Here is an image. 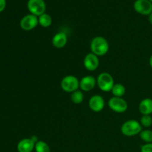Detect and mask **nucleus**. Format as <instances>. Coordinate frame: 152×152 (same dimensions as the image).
Returning <instances> with one entry per match:
<instances>
[{
    "instance_id": "nucleus-1",
    "label": "nucleus",
    "mask_w": 152,
    "mask_h": 152,
    "mask_svg": "<svg viewBox=\"0 0 152 152\" xmlns=\"http://www.w3.org/2000/svg\"><path fill=\"white\" fill-rule=\"evenodd\" d=\"M109 50V44L108 41L102 37H96L91 42V53L96 56H104Z\"/></svg>"
},
{
    "instance_id": "nucleus-2",
    "label": "nucleus",
    "mask_w": 152,
    "mask_h": 152,
    "mask_svg": "<svg viewBox=\"0 0 152 152\" xmlns=\"http://www.w3.org/2000/svg\"><path fill=\"white\" fill-rule=\"evenodd\" d=\"M142 131L140 123L136 120H128L121 126V132L126 137H133Z\"/></svg>"
},
{
    "instance_id": "nucleus-3",
    "label": "nucleus",
    "mask_w": 152,
    "mask_h": 152,
    "mask_svg": "<svg viewBox=\"0 0 152 152\" xmlns=\"http://www.w3.org/2000/svg\"><path fill=\"white\" fill-rule=\"evenodd\" d=\"M96 84L101 91L104 92L111 91L114 86V80L112 76L106 72L101 73L96 79Z\"/></svg>"
},
{
    "instance_id": "nucleus-4",
    "label": "nucleus",
    "mask_w": 152,
    "mask_h": 152,
    "mask_svg": "<svg viewBox=\"0 0 152 152\" xmlns=\"http://www.w3.org/2000/svg\"><path fill=\"white\" fill-rule=\"evenodd\" d=\"M61 88L64 91L72 93L78 90L80 88V81L74 76L68 75L64 77L61 81Z\"/></svg>"
},
{
    "instance_id": "nucleus-5",
    "label": "nucleus",
    "mask_w": 152,
    "mask_h": 152,
    "mask_svg": "<svg viewBox=\"0 0 152 152\" xmlns=\"http://www.w3.org/2000/svg\"><path fill=\"white\" fill-rule=\"evenodd\" d=\"M27 7L30 13L37 17L45 13L46 4L44 0H28Z\"/></svg>"
},
{
    "instance_id": "nucleus-6",
    "label": "nucleus",
    "mask_w": 152,
    "mask_h": 152,
    "mask_svg": "<svg viewBox=\"0 0 152 152\" xmlns=\"http://www.w3.org/2000/svg\"><path fill=\"white\" fill-rule=\"evenodd\" d=\"M108 106L112 111L117 113H124L128 109V103L122 97L111 98L108 101Z\"/></svg>"
},
{
    "instance_id": "nucleus-7",
    "label": "nucleus",
    "mask_w": 152,
    "mask_h": 152,
    "mask_svg": "<svg viewBox=\"0 0 152 152\" xmlns=\"http://www.w3.org/2000/svg\"><path fill=\"white\" fill-rule=\"evenodd\" d=\"M134 8L137 13L144 16H148L152 13V3L149 0H136Z\"/></svg>"
},
{
    "instance_id": "nucleus-8",
    "label": "nucleus",
    "mask_w": 152,
    "mask_h": 152,
    "mask_svg": "<svg viewBox=\"0 0 152 152\" xmlns=\"http://www.w3.org/2000/svg\"><path fill=\"white\" fill-rule=\"evenodd\" d=\"M38 17L35 15L31 14V13L23 16L20 21L21 28L26 31H29L34 29L38 25Z\"/></svg>"
},
{
    "instance_id": "nucleus-9",
    "label": "nucleus",
    "mask_w": 152,
    "mask_h": 152,
    "mask_svg": "<svg viewBox=\"0 0 152 152\" xmlns=\"http://www.w3.org/2000/svg\"><path fill=\"white\" fill-rule=\"evenodd\" d=\"M83 64L86 69L90 71H94L99 67V60L96 55L93 53H89L85 56Z\"/></svg>"
},
{
    "instance_id": "nucleus-10",
    "label": "nucleus",
    "mask_w": 152,
    "mask_h": 152,
    "mask_svg": "<svg viewBox=\"0 0 152 152\" xmlns=\"http://www.w3.org/2000/svg\"><path fill=\"white\" fill-rule=\"evenodd\" d=\"M89 108L94 112H99L105 107V100L99 95H94L89 99Z\"/></svg>"
},
{
    "instance_id": "nucleus-11",
    "label": "nucleus",
    "mask_w": 152,
    "mask_h": 152,
    "mask_svg": "<svg viewBox=\"0 0 152 152\" xmlns=\"http://www.w3.org/2000/svg\"><path fill=\"white\" fill-rule=\"evenodd\" d=\"M36 142L31 138H25L18 142L17 151L19 152H32L35 148Z\"/></svg>"
},
{
    "instance_id": "nucleus-12",
    "label": "nucleus",
    "mask_w": 152,
    "mask_h": 152,
    "mask_svg": "<svg viewBox=\"0 0 152 152\" xmlns=\"http://www.w3.org/2000/svg\"><path fill=\"white\" fill-rule=\"evenodd\" d=\"M96 84V80L93 76L88 75L80 81V88L83 91H90Z\"/></svg>"
},
{
    "instance_id": "nucleus-13",
    "label": "nucleus",
    "mask_w": 152,
    "mask_h": 152,
    "mask_svg": "<svg viewBox=\"0 0 152 152\" xmlns=\"http://www.w3.org/2000/svg\"><path fill=\"white\" fill-rule=\"evenodd\" d=\"M68 42L67 35L63 32H59L53 36L52 39V44L56 48H62Z\"/></svg>"
},
{
    "instance_id": "nucleus-14",
    "label": "nucleus",
    "mask_w": 152,
    "mask_h": 152,
    "mask_svg": "<svg viewBox=\"0 0 152 152\" xmlns=\"http://www.w3.org/2000/svg\"><path fill=\"white\" fill-rule=\"evenodd\" d=\"M139 111L142 115H151L152 114V99L145 98L140 102Z\"/></svg>"
},
{
    "instance_id": "nucleus-15",
    "label": "nucleus",
    "mask_w": 152,
    "mask_h": 152,
    "mask_svg": "<svg viewBox=\"0 0 152 152\" xmlns=\"http://www.w3.org/2000/svg\"><path fill=\"white\" fill-rule=\"evenodd\" d=\"M39 19V24L41 25L43 28H48L51 25L52 22H53V19L52 17L50 16V15H49L48 13H43L42 15L39 16L38 17Z\"/></svg>"
},
{
    "instance_id": "nucleus-16",
    "label": "nucleus",
    "mask_w": 152,
    "mask_h": 152,
    "mask_svg": "<svg viewBox=\"0 0 152 152\" xmlns=\"http://www.w3.org/2000/svg\"><path fill=\"white\" fill-rule=\"evenodd\" d=\"M111 92H112L114 96L122 97L126 93V88L123 85L120 84V83L114 84V87L112 88V90H111Z\"/></svg>"
},
{
    "instance_id": "nucleus-17",
    "label": "nucleus",
    "mask_w": 152,
    "mask_h": 152,
    "mask_svg": "<svg viewBox=\"0 0 152 152\" xmlns=\"http://www.w3.org/2000/svg\"><path fill=\"white\" fill-rule=\"evenodd\" d=\"M71 99L74 104H80L84 99V95L81 91L77 90L71 93Z\"/></svg>"
},
{
    "instance_id": "nucleus-18",
    "label": "nucleus",
    "mask_w": 152,
    "mask_h": 152,
    "mask_svg": "<svg viewBox=\"0 0 152 152\" xmlns=\"http://www.w3.org/2000/svg\"><path fill=\"white\" fill-rule=\"evenodd\" d=\"M34 149L36 152H50L49 145L45 142L42 140H39L36 142Z\"/></svg>"
},
{
    "instance_id": "nucleus-19",
    "label": "nucleus",
    "mask_w": 152,
    "mask_h": 152,
    "mask_svg": "<svg viewBox=\"0 0 152 152\" xmlns=\"http://www.w3.org/2000/svg\"><path fill=\"white\" fill-rule=\"evenodd\" d=\"M140 137L146 143H149V142H152V131L148 130H142V132L140 133Z\"/></svg>"
},
{
    "instance_id": "nucleus-20",
    "label": "nucleus",
    "mask_w": 152,
    "mask_h": 152,
    "mask_svg": "<svg viewBox=\"0 0 152 152\" xmlns=\"http://www.w3.org/2000/svg\"><path fill=\"white\" fill-rule=\"evenodd\" d=\"M140 124L142 126L148 128L152 125V117L151 115H143L140 120Z\"/></svg>"
},
{
    "instance_id": "nucleus-21",
    "label": "nucleus",
    "mask_w": 152,
    "mask_h": 152,
    "mask_svg": "<svg viewBox=\"0 0 152 152\" xmlns=\"http://www.w3.org/2000/svg\"><path fill=\"white\" fill-rule=\"evenodd\" d=\"M141 152H152V142L145 143L141 146Z\"/></svg>"
},
{
    "instance_id": "nucleus-22",
    "label": "nucleus",
    "mask_w": 152,
    "mask_h": 152,
    "mask_svg": "<svg viewBox=\"0 0 152 152\" xmlns=\"http://www.w3.org/2000/svg\"><path fill=\"white\" fill-rule=\"evenodd\" d=\"M6 0H0V13L5 9Z\"/></svg>"
},
{
    "instance_id": "nucleus-23",
    "label": "nucleus",
    "mask_w": 152,
    "mask_h": 152,
    "mask_svg": "<svg viewBox=\"0 0 152 152\" xmlns=\"http://www.w3.org/2000/svg\"><path fill=\"white\" fill-rule=\"evenodd\" d=\"M148 22H150V23L152 25V13L151 14L148 15Z\"/></svg>"
},
{
    "instance_id": "nucleus-24",
    "label": "nucleus",
    "mask_w": 152,
    "mask_h": 152,
    "mask_svg": "<svg viewBox=\"0 0 152 152\" xmlns=\"http://www.w3.org/2000/svg\"><path fill=\"white\" fill-rule=\"evenodd\" d=\"M149 65H150V66L152 68V55L150 56V58H149Z\"/></svg>"
},
{
    "instance_id": "nucleus-25",
    "label": "nucleus",
    "mask_w": 152,
    "mask_h": 152,
    "mask_svg": "<svg viewBox=\"0 0 152 152\" xmlns=\"http://www.w3.org/2000/svg\"><path fill=\"white\" fill-rule=\"evenodd\" d=\"M149 1H151V2L152 3V0H149Z\"/></svg>"
}]
</instances>
